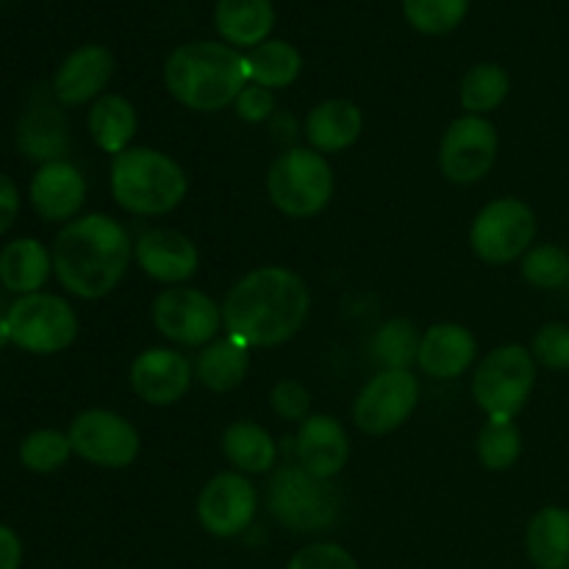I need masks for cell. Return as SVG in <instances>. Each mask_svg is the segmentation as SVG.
<instances>
[{
    "label": "cell",
    "mask_w": 569,
    "mask_h": 569,
    "mask_svg": "<svg viewBox=\"0 0 569 569\" xmlns=\"http://www.w3.org/2000/svg\"><path fill=\"white\" fill-rule=\"evenodd\" d=\"M311 295L303 278L287 267H259L239 278L222 300L228 337L248 348H278L309 320Z\"/></svg>",
    "instance_id": "6da1fadb"
},
{
    "label": "cell",
    "mask_w": 569,
    "mask_h": 569,
    "mask_svg": "<svg viewBox=\"0 0 569 569\" xmlns=\"http://www.w3.org/2000/svg\"><path fill=\"white\" fill-rule=\"evenodd\" d=\"M131 256L126 226L109 214H83L67 222L56 237L53 272L76 298L100 300L120 287Z\"/></svg>",
    "instance_id": "7a4b0ae2"
},
{
    "label": "cell",
    "mask_w": 569,
    "mask_h": 569,
    "mask_svg": "<svg viewBox=\"0 0 569 569\" xmlns=\"http://www.w3.org/2000/svg\"><path fill=\"white\" fill-rule=\"evenodd\" d=\"M167 92L192 111H220L237 103L248 87V64L237 48L226 42H187L170 53L164 64Z\"/></svg>",
    "instance_id": "3957f363"
},
{
    "label": "cell",
    "mask_w": 569,
    "mask_h": 569,
    "mask_svg": "<svg viewBox=\"0 0 569 569\" xmlns=\"http://www.w3.org/2000/svg\"><path fill=\"white\" fill-rule=\"evenodd\" d=\"M109 187L117 206L137 217L170 214L189 192L183 167L156 148H128L114 156Z\"/></svg>",
    "instance_id": "277c9868"
},
{
    "label": "cell",
    "mask_w": 569,
    "mask_h": 569,
    "mask_svg": "<svg viewBox=\"0 0 569 569\" xmlns=\"http://www.w3.org/2000/svg\"><path fill=\"white\" fill-rule=\"evenodd\" d=\"M267 194L281 214L309 220L333 198V170L322 153L311 148H289L267 172Z\"/></svg>",
    "instance_id": "5b68a950"
},
{
    "label": "cell",
    "mask_w": 569,
    "mask_h": 569,
    "mask_svg": "<svg viewBox=\"0 0 569 569\" xmlns=\"http://www.w3.org/2000/svg\"><path fill=\"white\" fill-rule=\"evenodd\" d=\"M339 498L331 481L309 476L303 467H281L267 483V509L295 533H320L339 517Z\"/></svg>",
    "instance_id": "8992f818"
},
{
    "label": "cell",
    "mask_w": 569,
    "mask_h": 569,
    "mask_svg": "<svg viewBox=\"0 0 569 569\" xmlns=\"http://www.w3.org/2000/svg\"><path fill=\"white\" fill-rule=\"evenodd\" d=\"M537 387V361L522 345H500L478 365L472 398L489 420H515Z\"/></svg>",
    "instance_id": "52a82bcc"
},
{
    "label": "cell",
    "mask_w": 569,
    "mask_h": 569,
    "mask_svg": "<svg viewBox=\"0 0 569 569\" xmlns=\"http://www.w3.org/2000/svg\"><path fill=\"white\" fill-rule=\"evenodd\" d=\"M6 322H9L11 342L26 353H61L78 337L76 309L59 295H22L11 303Z\"/></svg>",
    "instance_id": "ba28073f"
},
{
    "label": "cell",
    "mask_w": 569,
    "mask_h": 569,
    "mask_svg": "<svg viewBox=\"0 0 569 569\" xmlns=\"http://www.w3.org/2000/svg\"><path fill=\"white\" fill-rule=\"evenodd\" d=\"M537 214L520 198H498L483 206L470 228V244L487 264H511L531 250Z\"/></svg>",
    "instance_id": "9c48e42d"
},
{
    "label": "cell",
    "mask_w": 569,
    "mask_h": 569,
    "mask_svg": "<svg viewBox=\"0 0 569 569\" xmlns=\"http://www.w3.org/2000/svg\"><path fill=\"white\" fill-rule=\"evenodd\" d=\"M420 403V381L411 370H381L361 387L353 403V422L370 437L398 431Z\"/></svg>",
    "instance_id": "30bf717a"
},
{
    "label": "cell",
    "mask_w": 569,
    "mask_h": 569,
    "mask_svg": "<svg viewBox=\"0 0 569 569\" xmlns=\"http://www.w3.org/2000/svg\"><path fill=\"white\" fill-rule=\"evenodd\" d=\"M156 331L176 345L200 348L214 342L222 322V309L206 292L192 287H167L150 306Z\"/></svg>",
    "instance_id": "8fae6325"
},
{
    "label": "cell",
    "mask_w": 569,
    "mask_h": 569,
    "mask_svg": "<svg viewBox=\"0 0 569 569\" xmlns=\"http://www.w3.org/2000/svg\"><path fill=\"white\" fill-rule=\"evenodd\" d=\"M72 453L106 470L131 467L139 456V433L122 415L109 409H89L70 426Z\"/></svg>",
    "instance_id": "7c38bea8"
},
{
    "label": "cell",
    "mask_w": 569,
    "mask_h": 569,
    "mask_svg": "<svg viewBox=\"0 0 569 569\" xmlns=\"http://www.w3.org/2000/svg\"><path fill=\"white\" fill-rule=\"evenodd\" d=\"M498 159V131L487 117L465 114L450 122L439 144V167L453 183H476Z\"/></svg>",
    "instance_id": "4fadbf2b"
},
{
    "label": "cell",
    "mask_w": 569,
    "mask_h": 569,
    "mask_svg": "<svg viewBox=\"0 0 569 569\" xmlns=\"http://www.w3.org/2000/svg\"><path fill=\"white\" fill-rule=\"evenodd\" d=\"M259 509V489L242 472H220L198 495V520L217 539L244 533Z\"/></svg>",
    "instance_id": "5bb4252c"
},
{
    "label": "cell",
    "mask_w": 569,
    "mask_h": 569,
    "mask_svg": "<svg viewBox=\"0 0 569 569\" xmlns=\"http://www.w3.org/2000/svg\"><path fill=\"white\" fill-rule=\"evenodd\" d=\"M133 395L150 406H172L189 392L194 367L172 348H148L133 359L128 372Z\"/></svg>",
    "instance_id": "9a60e30c"
},
{
    "label": "cell",
    "mask_w": 569,
    "mask_h": 569,
    "mask_svg": "<svg viewBox=\"0 0 569 569\" xmlns=\"http://www.w3.org/2000/svg\"><path fill=\"white\" fill-rule=\"evenodd\" d=\"M133 261L148 278L159 283H187L198 272V244L176 228H153L144 231L133 244Z\"/></svg>",
    "instance_id": "2e32d148"
},
{
    "label": "cell",
    "mask_w": 569,
    "mask_h": 569,
    "mask_svg": "<svg viewBox=\"0 0 569 569\" xmlns=\"http://www.w3.org/2000/svg\"><path fill=\"white\" fill-rule=\"evenodd\" d=\"M295 456L309 476L331 481L350 459V439L342 422L331 415H309L295 437Z\"/></svg>",
    "instance_id": "e0dca14e"
},
{
    "label": "cell",
    "mask_w": 569,
    "mask_h": 569,
    "mask_svg": "<svg viewBox=\"0 0 569 569\" xmlns=\"http://www.w3.org/2000/svg\"><path fill=\"white\" fill-rule=\"evenodd\" d=\"M114 72V56L103 44H81L59 64L53 76V94L61 106H83L103 98Z\"/></svg>",
    "instance_id": "ac0fdd59"
},
{
    "label": "cell",
    "mask_w": 569,
    "mask_h": 569,
    "mask_svg": "<svg viewBox=\"0 0 569 569\" xmlns=\"http://www.w3.org/2000/svg\"><path fill=\"white\" fill-rule=\"evenodd\" d=\"M87 200V178L70 161H50L31 178V206L42 220L72 222Z\"/></svg>",
    "instance_id": "d6986e66"
},
{
    "label": "cell",
    "mask_w": 569,
    "mask_h": 569,
    "mask_svg": "<svg viewBox=\"0 0 569 569\" xmlns=\"http://www.w3.org/2000/svg\"><path fill=\"white\" fill-rule=\"evenodd\" d=\"M476 353L478 342L470 328L459 326V322H437L422 333L417 365L437 381H456L470 370Z\"/></svg>",
    "instance_id": "ffe728a7"
},
{
    "label": "cell",
    "mask_w": 569,
    "mask_h": 569,
    "mask_svg": "<svg viewBox=\"0 0 569 569\" xmlns=\"http://www.w3.org/2000/svg\"><path fill=\"white\" fill-rule=\"evenodd\" d=\"M365 131V117L353 100H322L306 117L303 133L309 139V148L317 153H342L353 148Z\"/></svg>",
    "instance_id": "44dd1931"
},
{
    "label": "cell",
    "mask_w": 569,
    "mask_h": 569,
    "mask_svg": "<svg viewBox=\"0 0 569 569\" xmlns=\"http://www.w3.org/2000/svg\"><path fill=\"white\" fill-rule=\"evenodd\" d=\"M214 26L231 48H259L276 26L272 0H217Z\"/></svg>",
    "instance_id": "7402d4cb"
},
{
    "label": "cell",
    "mask_w": 569,
    "mask_h": 569,
    "mask_svg": "<svg viewBox=\"0 0 569 569\" xmlns=\"http://www.w3.org/2000/svg\"><path fill=\"white\" fill-rule=\"evenodd\" d=\"M53 253L39 239H14L0 250V283L14 295H33L48 283Z\"/></svg>",
    "instance_id": "603a6c76"
},
{
    "label": "cell",
    "mask_w": 569,
    "mask_h": 569,
    "mask_svg": "<svg viewBox=\"0 0 569 569\" xmlns=\"http://www.w3.org/2000/svg\"><path fill=\"white\" fill-rule=\"evenodd\" d=\"M17 144L33 161H42V164L61 161V156L70 148L64 114L50 103L28 109L17 126Z\"/></svg>",
    "instance_id": "cb8c5ba5"
},
{
    "label": "cell",
    "mask_w": 569,
    "mask_h": 569,
    "mask_svg": "<svg viewBox=\"0 0 569 569\" xmlns=\"http://www.w3.org/2000/svg\"><path fill=\"white\" fill-rule=\"evenodd\" d=\"M526 550L537 569H569V509H539L528 522Z\"/></svg>",
    "instance_id": "d4e9b609"
},
{
    "label": "cell",
    "mask_w": 569,
    "mask_h": 569,
    "mask_svg": "<svg viewBox=\"0 0 569 569\" xmlns=\"http://www.w3.org/2000/svg\"><path fill=\"white\" fill-rule=\"evenodd\" d=\"M194 378L209 392H233L244 381L250 367V348L233 337L206 345L194 361Z\"/></svg>",
    "instance_id": "484cf974"
},
{
    "label": "cell",
    "mask_w": 569,
    "mask_h": 569,
    "mask_svg": "<svg viewBox=\"0 0 569 569\" xmlns=\"http://www.w3.org/2000/svg\"><path fill=\"white\" fill-rule=\"evenodd\" d=\"M222 456L233 465V470L242 476H259L270 472L278 459V448L272 442L270 431L253 420H237L222 433Z\"/></svg>",
    "instance_id": "4316f807"
},
{
    "label": "cell",
    "mask_w": 569,
    "mask_h": 569,
    "mask_svg": "<svg viewBox=\"0 0 569 569\" xmlns=\"http://www.w3.org/2000/svg\"><path fill=\"white\" fill-rule=\"evenodd\" d=\"M87 128L92 142L103 153L120 156L122 150L131 148V139L137 137V109L122 94H103L89 109Z\"/></svg>",
    "instance_id": "83f0119b"
},
{
    "label": "cell",
    "mask_w": 569,
    "mask_h": 569,
    "mask_svg": "<svg viewBox=\"0 0 569 569\" xmlns=\"http://www.w3.org/2000/svg\"><path fill=\"white\" fill-rule=\"evenodd\" d=\"M244 64H248V81L272 92V89H287L298 81L303 70V56L287 39H267L244 56Z\"/></svg>",
    "instance_id": "f1b7e54d"
},
{
    "label": "cell",
    "mask_w": 569,
    "mask_h": 569,
    "mask_svg": "<svg viewBox=\"0 0 569 569\" xmlns=\"http://www.w3.org/2000/svg\"><path fill=\"white\" fill-rule=\"evenodd\" d=\"M511 78L509 72L500 64H492V61H483V64L470 67L461 78L459 87V100L465 106L467 114H489V111L500 109L503 100L509 98Z\"/></svg>",
    "instance_id": "f546056e"
},
{
    "label": "cell",
    "mask_w": 569,
    "mask_h": 569,
    "mask_svg": "<svg viewBox=\"0 0 569 569\" xmlns=\"http://www.w3.org/2000/svg\"><path fill=\"white\" fill-rule=\"evenodd\" d=\"M420 339L415 322L395 317V320L383 322L372 337V359L383 370H411L420 356Z\"/></svg>",
    "instance_id": "4dcf8cb0"
},
{
    "label": "cell",
    "mask_w": 569,
    "mask_h": 569,
    "mask_svg": "<svg viewBox=\"0 0 569 569\" xmlns=\"http://www.w3.org/2000/svg\"><path fill=\"white\" fill-rule=\"evenodd\" d=\"M476 450L487 470H511L522 456L520 428L515 426V420H487V426L478 433Z\"/></svg>",
    "instance_id": "1f68e13d"
},
{
    "label": "cell",
    "mask_w": 569,
    "mask_h": 569,
    "mask_svg": "<svg viewBox=\"0 0 569 569\" xmlns=\"http://www.w3.org/2000/svg\"><path fill=\"white\" fill-rule=\"evenodd\" d=\"M470 11V0H403V14L415 31L442 37L456 31Z\"/></svg>",
    "instance_id": "d6a6232c"
},
{
    "label": "cell",
    "mask_w": 569,
    "mask_h": 569,
    "mask_svg": "<svg viewBox=\"0 0 569 569\" xmlns=\"http://www.w3.org/2000/svg\"><path fill=\"white\" fill-rule=\"evenodd\" d=\"M72 445L70 437L53 428H42L22 439L20 445V461L26 470L31 472H56L70 461Z\"/></svg>",
    "instance_id": "836d02e7"
},
{
    "label": "cell",
    "mask_w": 569,
    "mask_h": 569,
    "mask_svg": "<svg viewBox=\"0 0 569 569\" xmlns=\"http://www.w3.org/2000/svg\"><path fill=\"white\" fill-rule=\"evenodd\" d=\"M522 278L537 289H561L569 281V253L559 244H533L522 256Z\"/></svg>",
    "instance_id": "e575fe53"
},
{
    "label": "cell",
    "mask_w": 569,
    "mask_h": 569,
    "mask_svg": "<svg viewBox=\"0 0 569 569\" xmlns=\"http://www.w3.org/2000/svg\"><path fill=\"white\" fill-rule=\"evenodd\" d=\"M531 356L548 370H569V326L548 322L539 328L531 342Z\"/></svg>",
    "instance_id": "d590c367"
},
{
    "label": "cell",
    "mask_w": 569,
    "mask_h": 569,
    "mask_svg": "<svg viewBox=\"0 0 569 569\" xmlns=\"http://www.w3.org/2000/svg\"><path fill=\"white\" fill-rule=\"evenodd\" d=\"M287 569H359L353 553L333 542H315L300 548L298 553L289 559Z\"/></svg>",
    "instance_id": "8d00e7d4"
},
{
    "label": "cell",
    "mask_w": 569,
    "mask_h": 569,
    "mask_svg": "<svg viewBox=\"0 0 569 569\" xmlns=\"http://www.w3.org/2000/svg\"><path fill=\"white\" fill-rule=\"evenodd\" d=\"M270 406L281 420L289 422H303L311 411V392L295 378H283L272 387Z\"/></svg>",
    "instance_id": "74e56055"
},
{
    "label": "cell",
    "mask_w": 569,
    "mask_h": 569,
    "mask_svg": "<svg viewBox=\"0 0 569 569\" xmlns=\"http://www.w3.org/2000/svg\"><path fill=\"white\" fill-rule=\"evenodd\" d=\"M233 109H237L239 120L244 122H264L267 117L272 114V109H276V98H272L270 89L264 87H256V83H248V87L239 92L237 103H233Z\"/></svg>",
    "instance_id": "f35d334b"
},
{
    "label": "cell",
    "mask_w": 569,
    "mask_h": 569,
    "mask_svg": "<svg viewBox=\"0 0 569 569\" xmlns=\"http://www.w3.org/2000/svg\"><path fill=\"white\" fill-rule=\"evenodd\" d=\"M17 211H20V192H17L14 181L0 172V237H3L11 228V222L17 220Z\"/></svg>",
    "instance_id": "ab89813d"
},
{
    "label": "cell",
    "mask_w": 569,
    "mask_h": 569,
    "mask_svg": "<svg viewBox=\"0 0 569 569\" xmlns=\"http://www.w3.org/2000/svg\"><path fill=\"white\" fill-rule=\"evenodd\" d=\"M22 567V542L9 526H0V569Z\"/></svg>",
    "instance_id": "60d3db41"
},
{
    "label": "cell",
    "mask_w": 569,
    "mask_h": 569,
    "mask_svg": "<svg viewBox=\"0 0 569 569\" xmlns=\"http://www.w3.org/2000/svg\"><path fill=\"white\" fill-rule=\"evenodd\" d=\"M9 342H11V337H9V322H6V317H0V350H3Z\"/></svg>",
    "instance_id": "b9f144b4"
}]
</instances>
